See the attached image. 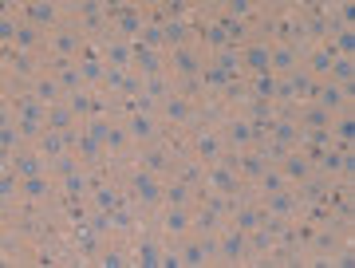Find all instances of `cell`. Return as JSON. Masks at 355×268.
Instances as JSON below:
<instances>
[{"label": "cell", "mask_w": 355, "mask_h": 268, "mask_svg": "<svg viewBox=\"0 0 355 268\" xmlns=\"http://www.w3.org/2000/svg\"><path fill=\"white\" fill-rule=\"evenodd\" d=\"M4 166L24 181V178H40V174H48V158H44L36 146H24V150H16L12 158H4Z\"/></svg>", "instance_id": "7c38bea8"}, {"label": "cell", "mask_w": 355, "mask_h": 268, "mask_svg": "<svg viewBox=\"0 0 355 268\" xmlns=\"http://www.w3.org/2000/svg\"><path fill=\"white\" fill-rule=\"evenodd\" d=\"M284 87L292 91V99H296V102H312V99H316L320 79H312L304 67H296V71H288V75H284Z\"/></svg>", "instance_id": "44dd1931"}, {"label": "cell", "mask_w": 355, "mask_h": 268, "mask_svg": "<svg viewBox=\"0 0 355 268\" xmlns=\"http://www.w3.org/2000/svg\"><path fill=\"white\" fill-rule=\"evenodd\" d=\"M24 20L28 24H36L40 32H48V36L60 24H67L64 4H51V0H32V4H24Z\"/></svg>", "instance_id": "8fae6325"}, {"label": "cell", "mask_w": 355, "mask_h": 268, "mask_svg": "<svg viewBox=\"0 0 355 268\" xmlns=\"http://www.w3.org/2000/svg\"><path fill=\"white\" fill-rule=\"evenodd\" d=\"M198 83H202V95H214V99H221V95H225V87L233 83V75H229V71H221L214 60H205Z\"/></svg>", "instance_id": "ffe728a7"}, {"label": "cell", "mask_w": 355, "mask_h": 268, "mask_svg": "<svg viewBox=\"0 0 355 268\" xmlns=\"http://www.w3.org/2000/svg\"><path fill=\"white\" fill-rule=\"evenodd\" d=\"M205 60H209V55H205L202 44H182V48L166 51V71H170V79H174V83H190V79L202 75Z\"/></svg>", "instance_id": "7a4b0ae2"}, {"label": "cell", "mask_w": 355, "mask_h": 268, "mask_svg": "<svg viewBox=\"0 0 355 268\" xmlns=\"http://www.w3.org/2000/svg\"><path fill=\"white\" fill-rule=\"evenodd\" d=\"M257 205H261V213L265 217H280V221H292L304 213V205H300V197H296V190H277V193H261L257 197Z\"/></svg>", "instance_id": "ba28073f"}, {"label": "cell", "mask_w": 355, "mask_h": 268, "mask_svg": "<svg viewBox=\"0 0 355 268\" xmlns=\"http://www.w3.org/2000/svg\"><path fill=\"white\" fill-rule=\"evenodd\" d=\"M331 139H336V142H352V139H355V118H352V111H340V115L331 118Z\"/></svg>", "instance_id": "4dcf8cb0"}, {"label": "cell", "mask_w": 355, "mask_h": 268, "mask_svg": "<svg viewBox=\"0 0 355 268\" xmlns=\"http://www.w3.org/2000/svg\"><path fill=\"white\" fill-rule=\"evenodd\" d=\"M186 154L198 158V162H217V158H225V139H221V127H209V123H198L190 130V139H186Z\"/></svg>", "instance_id": "277c9868"}, {"label": "cell", "mask_w": 355, "mask_h": 268, "mask_svg": "<svg viewBox=\"0 0 355 268\" xmlns=\"http://www.w3.org/2000/svg\"><path fill=\"white\" fill-rule=\"evenodd\" d=\"M221 139H225V150L229 154H245L257 146V134H253V123L245 115H229L221 123Z\"/></svg>", "instance_id": "9c48e42d"}, {"label": "cell", "mask_w": 355, "mask_h": 268, "mask_svg": "<svg viewBox=\"0 0 355 268\" xmlns=\"http://www.w3.org/2000/svg\"><path fill=\"white\" fill-rule=\"evenodd\" d=\"M135 71H142V75L166 71V51H150V48H142V44H135Z\"/></svg>", "instance_id": "cb8c5ba5"}, {"label": "cell", "mask_w": 355, "mask_h": 268, "mask_svg": "<svg viewBox=\"0 0 355 268\" xmlns=\"http://www.w3.org/2000/svg\"><path fill=\"white\" fill-rule=\"evenodd\" d=\"M95 265H99V268H127V265H135V260H130L127 249H119V244L107 241V244H103V253L95 256Z\"/></svg>", "instance_id": "f1b7e54d"}, {"label": "cell", "mask_w": 355, "mask_h": 268, "mask_svg": "<svg viewBox=\"0 0 355 268\" xmlns=\"http://www.w3.org/2000/svg\"><path fill=\"white\" fill-rule=\"evenodd\" d=\"M245 87H249V95H253V99L277 102V95H280V79L272 75V71H257V75H245Z\"/></svg>", "instance_id": "7402d4cb"}, {"label": "cell", "mask_w": 355, "mask_h": 268, "mask_svg": "<svg viewBox=\"0 0 355 268\" xmlns=\"http://www.w3.org/2000/svg\"><path fill=\"white\" fill-rule=\"evenodd\" d=\"M162 241H154V237H142L139 244H135V253H130V260L139 268H162Z\"/></svg>", "instance_id": "603a6c76"}, {"label": "cell", "mask_w": 355, "mask_h": 268, "mask_svg": "<svg viewBox=\"0 0 355 268\" xmlns=\"http://www.w3.org/2000/svg\"><path fill=\"white\" fill-rule=\"evenodd\" d=\"M154 225H158V233H162L166 241H182V237H190L193 233V205H162Z\"/></svg>", "instance_id": "5b68a950"}, {"label": "cell", "mask_w": 355, "mask_h": 268, "mask_svg": "<svg viewBox=\"0 0 355 268\" xmlns=\"http://www.w3.org/2000/svg\"><path fill=\"white\" fill-rule=\"evenodd\" d=\"M300 67V55H296V48H288V44H272V75L284 79L288 71H296Z\"/></svg>", "instance_id": "484cf974"}, {"label": "cell", "mask_w": 355, "mask_h": 268, "mask_svg": "<svg viewBox=\"0 0 355 268\" xmlns=\"http://www.w3.org/2000/svg\"><path fill=\"white\" fill-rule=\"evenodd\" d=\"M328 44H331L336 55H352V51H355V32H352V28H343V32H336Z\"/></svg>", "instance_id": "836d02e7"}, {"label": "cell", "mask_w": 355, "mask_h": 268, "mask_svg": "<svg viewBox=\"0 0 355 268\" xmlns=\"http://www.w3.org/2000/svg\"><path fill=\"white\" fill-rule=\"evenodd\" d=\"M162 205H193V186H186V181H178V178H166Z\"/></svg>", "instance_id": "83f0119b"}, {"label": "cell", "mask_w": 355, "mask_h": 268, "mask_svg": "<svg viewBox=\"0 0 355 268\" xmlns=\"http://www.w3.org/2000/svg\"><path fill=\"white\" fill-rule=\"evenodd\" d=\"M55 202H60V181L51 174L20 181V205H55Z\"/></svg>", "instance_id": "30bf717a"}, {"label": "cell", "mask_w": 355, "mask_h": 268, "mask_svg": "<svg viewBox=\"0 0 355 268\" xmlns=\"http://www.w3.org/2000/svg\"><path fill=\"white\" fill-rule=\"evenodd\" d=\"M272 166L261 150H245V154H237V174H241V181L245 186H257V181L265 178V170Z\"/></svg>", "instance_id": "e0dca14e"}, {"label": "cell", "mask_w": 355, "mask_h": 268, "mask_svg": "<svg viewBox=\"0 0 355 268\" xmlns=\"http://www.w3.org/2000/svg\"><path fill=\"white\" fill-rule=\"evenodd\" d=\"M202 48H209V55H214V51L229 48V36H225V32H221L217 24H209V20H205V39H202Z\"/></svg>", "instance_id": "d6a6232c"}, {"label": "cell", "mask_w": 355, "mask_h": 268, "mask_svg": "<svg viewBox=\"0 0 355 268\" xmlns=\"http://www.w3.org/2000/svg\"><path fill=\"white\" fill-rule=\"evenodd\" d=\"M36 150L44 154L48 162H51V158H60V154L67 150V146H64V134H60V130H48V134H44V139L36 142Z\"/></svg>", "instance_id": "1f68e13d"}, {"label": "cell", "mask_w": 355, "mask_h": 268, "mask_svg": "<svg viewBox=\"0 0 355 268\" xmlns=\"http://www.w3.org/2000/svg\"><path fill=\"white\" fill-rule=\"evenodd\" d=\"M158 123H162L166 130H193L198 127V99H190L186 91H170L162 102H158Z\"/></svg>", "instance_id": "6da1fadb"}, {"label": "cell", "mask_w": 355, "mask_h": 268, "mask_svg": "<svg viewBox=\"0 0 355 268\" xmlns=\"http://www.w3.org/2000/svg\"><path fill=\"white\" fill-rule=\"evenodd\" d=\"M79 170H87V166H83V158H79L76 150H64L60 158H51V162H48V174H51L55 181L71 178V174H79Z\"/></svg>", "instance_id": "d4e9b609"}, {"label": "cell", "mask_w": 355, "mask_h": 268, "mask_svg": "<svg viewBox=\"0 0 355 268\" xmlns=\"http://www.w3.org/2000/svg\"><path fill=\"white\" fill-rule=\"evenodd\" d=\"M71 127H83V123H76V115L67 111V102H55L48 111V130H60V134H64V130H71Z\"/></svg>", "instance_id": "f546056e"}, {"label": "cell", "mask_w": 355, "mask_h": 268, "mask_svg": "<svg viewBox=\"0 0 355 268\" xmlns=\"http://www.w3.org/2000/svg\"><path fill=\"white\" fill-rule=\"evenodd\" d=\"M64 102H67V111L76 115V123H87V118L95 115V111H99V91H91V87L71 91V95H67Z\"/></svg>", "instance_id": "d6986e66"}, {"label": "cell", "mask_w": 355, "mask_h": 268, "mask_svg": "<svg viewBox=\"0 0 355 268\" xmlns=\"http://www.w3.org/2000/svg\"><path fill=\"white\" fill-rule=\"evenodd\" d=\"M328 79L336 83V87H343L347 95H355V64H352V55H336Z\"/></svg>", "instance_id": "4316f807"}, {"label": "cell", "mask_w": 355, "mask_h": 268, "mask_svg": "<svg viewBox=\"0 0 355 268\" xmlns=\"http://www.w3.org/2000/svg\"><path fill=\"white\" fill-rule=\"evenodd\" d=\"M217 253H221V265H249V233L225 221L217 233Z\"/></svg>", "instance_id": "52a82bcc"}, {"label": "cell", "mask_w": 355, "mask_h": 268, "mask_svg": "<svg viewBox=\"0 0 355 268\" xmlns=\"http://www.w3.org/2000/svg\"><path fill=\"white\" fill-rule=\"evenodd\" d=\"M316 107H324L328 115H340V111H352V95L343 87H336L331 79H320V87H316Z\"/></svg>", "instance_id": "5bb4252c"}, {"label": "cell", "mask_w": 355, "mask_h": 268, "mask_svg": "<svg viewBox=\"0 0 355 268\" xmlns=\"http://www.w3.org/2000/svg\"><path fill=\"white\" fill-rule=\"evenodd\" d=\"M123 127H127L130 142H135V150L139 146H154V142L166 139V127L158 123V115H142V111H130L123 115Z\"/></svg>", "instance_id": "8992f818"}, {"label": "cell", "mask_w": 355, "mask_h": 268, "mask_svg": "<svg viewBox=\"0 0 355 268\" xmlns=\"http://www.w3.org/2000/svg\"><path fill=\"white\" fill-rule=\"evenodd\" d=\"M277 170L284 174V181H288V186H300V181H308L312 174H316V166H312V158H308L304 150H288L277 162Z\"/></svg>", "instance_id": "4fadbf2b"}, {"label": "cell", "mask_w": 355, "mask_h": 268, "mask_svg": "<svg viewBox=\"0 0 355 268\" xmlns=\"http://www.w3.org/2000/svg\"><path fill=\"white\" fill-rule=\"evenodd\" d=\"M83 51H87L83 28H79L76 20H67V24H60L48 36V44H44V60H79Z\"/></svg>", "instance_id": "3957f363"}, {"label": "cell", "mask_w": 355, "mask_h": 268, "mask_svg": "<svg viewBox=\"0 0 355 268\" xmlns=\"http://www.w3.org/2000/svg\"><path fill=\"white\" fill-rule=\"evenodd\" d=\"M178 249V260L186 268H202V265H214L209 260V253H205V241L198 237V233H190V237H182V241H174Z\"/></svg>", "instance_id": "2e32d148"}, {"label": "cell", "mask_w": 355, "mask_h": 268, "mask_svg": "<svg viewBox=\"0 0 355 268\" xmlns=\"http://www.w3.org/2000/svg\"><path fill=\"white\" fill-rule=\"evenodd\" d=\"M331 64H336V51H331L328 39H324V44H316V48H312L304 60H300V67H304L312 79H328V75H331Z\"/></svg>", "instance_id": "9a60e30c"}, {"label": "cell", "mask_w": 355, "mask_h": 268, "mask_svg": "<svg viewBox=\"0 0 355 268\" xmlns=\"http://www.w3.org/2000/svg\"><path fill=\"white\" fill-rule=\"evenodd\" d=\"M28 91H32V95H36L40 102H48V107L64 102V87H60V79L51 75L48 67H44V71H40V75L32 79V83H28Z\"/></svg>", "instance_id": "ac0fdd59"}]
</instances>
